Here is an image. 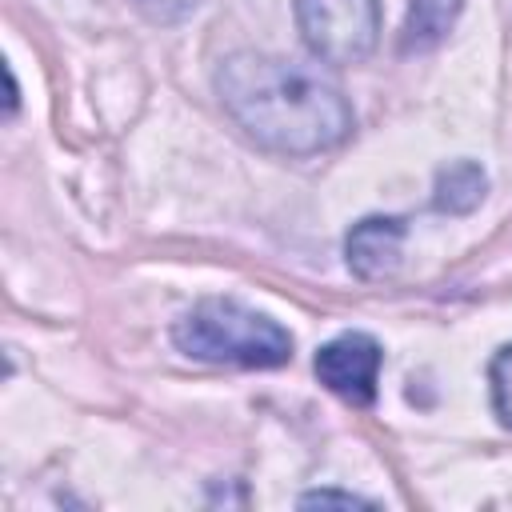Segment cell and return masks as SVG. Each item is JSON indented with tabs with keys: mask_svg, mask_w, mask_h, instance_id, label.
<instances>
[{
	"mask_svg": "<svg viewBox=\"0 0 512 512\" xmlns=\"http://www.w3.org/2000/svg\"><path fill=\"white\" fill-rule=\"evenodd\" d=\"M212 84L232 124L276 156H316L344 144L352 132V104L308 64L268 52H232L220 60Z\"/></svg>",
	"mask_w": 512,
	"mask_h": 512,
	"instance_id": "obj_1",
	"label": "cell"
},
{
	"mask_svg": "<svg viewBox=\"0 0 512 512\" xmlns=\"http://www.w3.org/2000/svg\"><path fill=\"white\" fill-rule=\"evenodd\" d=\"M172 344L200 364H232V368H280L292 360V332L232 296L196 300L176 324Z\"/></svg>",
	"mask_w": 512,
	"mask_h": 512,
	"instance_id": "obj_2",
	"label": "cell"
},
{
	"mask_svg": "<svg viewBox=\"0 0 512 512\" xmlns=\"http://www.w3.org/2000/svg\"><path fill=\"white\" fill-rule=\"evenodd\" d=\"M304 48L332 68L360 64L380 44V0H292Z\"/></svg>",
	"mask_w": 512,
	"mask_h": 512,
	"instance_id": "obj_3",
	"label": "cell"
},
{
	"mask_svg": "<svg viewBox=\"0 0 512 512\" xmlns=\"http://www.w3.org/2000/svg\"><path fill=\"white\" fill-rule=\"evenodd\" d=\"M380 364H384V348L376 344V336L368 332H340L328 344L316 348L312 372L316 380L348 400L352 408H368L376 400V380H380Z\"/></svg>",
	"mask_w": 512,
	"mask_h": 512,
	"instance_id": "obj_4",
	"label": "cell"
},
{
	"mask_svg": "<svg viewBox=\"0 0 512 512\" xmlns=\"http://www.w3.org/2000/svg\"><path fill=\"white\" fill-rule=\"evenodd\" d=\"M404 236L408 224L404 216H364L360 224H352V232L344 236V260L348 272L356 280H388L400 268V252H404Z\"/></svg>",
	"mask_w": 512,
	"mask_h": 512,
	"instance_id": "obj_5",
	"label": "cell"
},
{
	"mask_svg": "<svg viewBox=\"0 0 512 512\" xmlns=\"http://www.w3.org/2000/svg\"><path fill=\"white\" fill-rule=\"evenodd\" d=\"M488 192V176L476 160H452L436 172V184H432V208L436 212H448V216H468L480 208Z\"/></svg>",
	"mask_w": 512,
	"mask_h": 512,
	"instance_id": "obj_6",
	"label": "cell"
},
{
	"mask_svg": "<svg viewBox=\"0 0 512 512\" xmlns=\"http://www.w3.org/2000/svg\"><path fill=\"white\" fill-rule=\"evenodd\" d=\"M460 8H464V0H412L408 4V20H404L400 48L404 52H428V48H436L452 32Z\"/></svg>",
	"mask_w": 512,
	"mask_h": 512,
	"instance_id": "obj_7",
	"label": "cell"
},
{
	"mask_svg": "<svg viewBox=\"0 0 512 512\" xmlns=\"http://www.w3.org/2000/svg\"><path fill=\"white\" fill-rule=\"evenodd\" d=\"M488 392H492V412L504 428H512V344H504L488 360Z\"/></svg>",
	"mask_w": 512,
	"mask_h": 512,
	"instance_id": "obj_8",
	"label": "cell"
},
{
	"mask_svg": "<svg viewBox=\"0 0 512 512\" xmlns=\"http://www.w3.org/2000/svg\"><path fill=\"white\" fill-rule=\"evenodd\" d=\"M136 4L156 24H176V20H184V16H192L200 8V0H136Z\"/></svg>",
	"mask_w": 512,
	"mask_h": 512,
	"instance_id": "obj_9",
	"label": "cell"
},
{
	"mask_svg": "<svg viewBox=\"0 0 512 512\" xmlns=\"http://www.w3.org/2000/svg\"><path fill=\"white\" fill-rule=\"evenodd\" d=\"M300 504H304V508H308V504H344V508H352V504H372V500H364V496H356V492L316 488V492H304V496H300Z\"/></svg>",
	"mask_w": 512,
	"mask_h": 512,
	"instance_id": "obj_10",
	"label": "cell"
}]
</instances>
